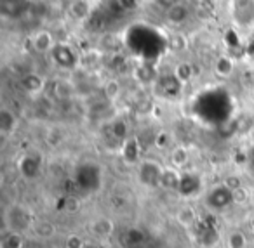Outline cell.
Here are the masks:
<instances>
[{"mask_svg": "<svg viewBox=\"0 0 254 248\" xmlns=\"http://www.w3.org/2000/svg\"><path fill=\"white\" fill-rule=\"evenodd\" d=\"M176 220H178V224H180V226L185 227V229H190V227L197 222V212H195L190 205H185V206H181V208L178 210Z\"/></svg>", "mask_w": 254, "mask_h": 248, "instance_id": "14", "label": "cell"}, {"mask_svg": "<svg viewBox=\"0 0 254 248\" xmlns=\"http://www.w3.org/2000/svg\"><path fill=\"white\" fill-rule=\"evenodd\" d=\"M63 206H64V210H66V212L77 213L78 210H80L82 205H80V199H78L77 196H66V198H64Z\"/></svg>", "mask_w": 254, "mask_h": 248, "instance_id": "27", "label": "cell"}, {"mask_svg": "<svg viewBox=\"0 0 254 248\" xmlns=\"http://www.w3.org/2000/svg\"><path fill=\"white\" fill-rule=\"evenodd\" d=\"M23 245H25V240H23L21 233L11 231V233L5 234V236L2 238L0 248H23Z\"/></svg>", "mask_w": 254, "mask_h": 248, "instance_id": "19", "label": "cell"}, {"mask_svg": "<svg viewBox=\"0 0 254 248\" xmlns=\"http://www.w3.org/2000/svg\"><path fill=\"white\" fill-rule=\"evenodd\" d=\"M33 231L39 238H53L54 233H56V227H54L53 222L49 220H39V222L33 226Z\"/></svg>", "mask_w": 254, "mask_h": 248, "instance_id": "21", "label": "cell"}, {"mask_svg": "<svg viewBox=\"0 0 254 248\" xmlns=\"http://www.w3.org/2000/svg\"><path fill=\"white\" fill-rule=\"evenodd\" d=\"M228 248H247V238L242 231H232L226 238Z\"/></svg>", "mask_w": 254, "mask_h": 248, "instance_id": "22", "label": "cell"}, {"mask_svg": "<svg viewBox=\"0 0 254 248\" xmlns=\"http://www.w3.org/2000/svg\"><path fill=\"white\" fill-rule=\"evenodd\" d=\"M167 144V134H159V137L155 139V146L157 148H164Z\"/></svg>", "mask_w": 254, "mask_h": 248, "instance_id": "29", "label": "cell"}, {"mask_svg": "<svg viewBox=\"0 0 254 248\" xmlns=\"http://www.w3.org/2000/svg\"><path fill=\"white\" fill-rule=\"evenodd\" d=\"M181 177L183 175L180 174V170L174 167H167L164 168L162 172V177H160V188L162 189H180V184H181Z\"/></svg>", "mask_w": 254, "mask_h": 248, "instance_id": "9", "label": "cell"}, {"mask_svg": "<svg viewBox=\"0 0 254 248\" xmlns=\"http://www.w3.org/2000/svg\"><path fill=\"white\" fill-rule=\"evenodd\" d=\"M223 184H225L226 188L230 189V191H235V189L242 188L244 182H242V179H240L239 175H228V177L223 181Z\"/></svg>", "mask_w": 254, "mask_h": 248, "instance_id": "28", "label": "cell"}, {"mask_svg": "<svg viewBox=\"0 0 254 248\" xmlns=\"http://www.w3.org/2000/svg\"><path fill=\"white\" fill-rule=\"evenodd\" d=\"M232 198H233V203H235V205H247L251 199V193L246 186H242V188L232 191Z\"/></svg>", "mask_w": 254, "mask_h": 248, "instance_id": "25", "label": "cell"}, {"mask_svg": "<svg viewBox=\"0 0 254 248\" xmlns=\"http://www.w3.org/2000/svg\"><path fill=\"white\" fill-rule=\"evenodd\" d=\"M103 92H105L108 101H115L120 96V92H122V84H120L117 78H110V80H106L105 87H103Z\"/></svg>", "mask_w": 254, "mask_h": 248, "instance_id": "20", "label": "cell"}, {"mask_svg": "<svg viewBox=\"0 0 254 248\" xmlns=\"http://www.w3.org/2000/svg\"><path fill=\"white\" fill-rule=\"evenodd\" d=\"M188 16H190V9L187 7L185 4H169V9L166 11V19L173 25H180V23L187 21Z\"/></svg>", "mask_w": 254, "mask_h": 248, "instance_id": "8", "label": "cell"}, {"mask_svg": "<svg viewBox=\"0 0 254 248\" xmlns=\"http://www.w3.org/2000/svg\"><path fill=\"white\" fill-rule=\"evenodd\" d=\"M21 85L28 94H39L42 92L44 85H46V77L39 73H26L21 78Z\"/></svg>", "mask_w": 254, "mask_h": 248, "instance_id": "10", "label": "cell"}, {"mask_svg": "<svg viewBox=\"0 0 254 248\" xmlns=\"http://www.w3.org/2000/svg\"><path fill=\"white\" fill-rule=\"evenodd\" d=\"M19 167H21V172L26 175V177H35L37 172H39V168H40V160L37 158L33 163H28V158L25 156L21 160V163H19Z\"/></svg>", "mask_w": 254, "mask_h": 248, "instance_id": "24", "label": "cell"}, {"mask_svg": "<svg viewBox=\"0 0 254 248\" xmlns=\"http://www.w3.org/2000/svg\"><path fill=\"white\" fill-rule=\"evenodd\" d=\"M198 184H195V177L191 174H185L183 177H181V184H180V189L178 191L181 193V195L185 196H190L193 195L195 191H197Z\"/></svg>", "mask_w": 254, "mask_h": 248, "instance_id": "23", "label": "cell"}, {"mask_svg": "<svg viewBox=\"0 0 254 248\" xmlns=\"http://www.w3.org/2000/svg\"><path fill=\"white\" fill-rule=\"evenodd\" d=\"M233 7V18L239 25L242 26H249L254 21V2H237L232 4Z\"/></svg>", "mask_w": 254, "mask_h": 248, "instance_id": "5", "label": "cell"}, {"mask_svg": "<svg viewBox=\"0 0 254 248\" xmlns=\"http://www.w3.org/2000/svg\"><path fill=\"white\" fill-rule=\"evenodd\" d=\"M51 54H53L54 63L60 68H64V70H71V68H75V64H77V56H75L73 50L68 46H64V44H58Z\"/></svg>", "mask_w": 254, "mask_h": 248, "instance_id": "4", "label": "cell"}, {"mask_svg": "<svg viewBox=\"0 0 254 248\" xmlns=\"http://www.w3.org/2000/svg\"><path fill=\"white\" fill-rule=\"evenodd\" d=\"M16 123H18V116L14 115V111H11L5 106L0 109V132H2V136H9L16 129Z\"/></svg>", "mask_w": 254, "mask_h": 248, "instance_id": "12", "label": "cell"}, {"mask_svg": "<svg viewBox=\"0 0 254 248\" xmlns=\"http://www.w3.org/2000/svg\"><path fill=\"white\" fill-rule=\"evenodd\" d=\"M198 243L204 248H216L221 243V234H219V231L214 226H207L198 234Z\"/></svg>", "mask_w": 254, "mask_h": 248, "instance_id": "11", "label": "cell"}, {"mask_svg": "<svg viewBox=\"0 0 254 248\" xmlns=\"http://www.w3.org/2000/svg\"><path fill=\"white\" fill-rule=\"evenodd\" d=\"M171 163H173L174 168H183L185 165L188 163V160H190V154H188L187 148L183 146H176L173 151H171Z\"/></svg>", "mask_w": 254, "mask_h": 248, "instance_id": "17", "label": "cell"}, {"mask_svg": "<svg viewBox=\"0 0 254 248\" xmlns=\"http://www.w3.org/2000/svg\"><path fill=\"white\" fill-rule=\"evenodd\" d=\"M164 168L160 167L159 163L152 160H146L139 165V172L138 177L139 182L145 186H155V188H160V177H162Z\"/></svg>", "mask_w": 254, "mask_h": 248, "instance_id": "2", "label": "cell"}, {"mask_svg": "<svg viewBox=\"0 0 254 248\" xmlns=\"http://www.w3.org/2000/svg\"><path fill=\"white\" fill-rule=\"evenodd\" d=\"M191 77H193V68H191L190 63H180L174 68V78H176L180 84L190 82Z\"/></svg>", "mask_w": 254, "mask_h": 248, "instance_id": "18", "label": "cell"}, {"mask_svg": "<svg viewBox=\"0 0 254 248\" xmlns=\"http://www.w3.org/2000/svg\"><path fill=\"white\" fill-rule=\"evenodd\" d=\"M214 68L219 77H232L233 71H235V61L230 56H221V57H218Z\"/></svg>", "mask_w": 254, "mask_h": 248, "instance_id": "15", "label": "cell"}, {"mask_svg": "<svg viewBox=\"0 0 254 248\" xmlns=\"http://www.w3.org/2000/svg\"><path fill=\"white\" fill-rule=\"evenodd\" d=\"M32 46L37 52H53L58 44H56V40H54L53 33L47 32V30H40V32H37L35 35H33Z\"/></svg>", "mask_w": 254, "mask_h": 248, "instance_id": "6", "label": "cell"}, {"mask_svg": "<svg viewBox=\"0 0 254 248\" xmlns=\"http://www.w3.org/2000/svg\"><path fill=\"white\" fill-rule=\"evenodd\" d=\"M167 47L173 52H185L188 49V39L183 33H171L167 37Z\"/></svg>", "mask_w": 254, "mask_h": 248, "instance_id": "16", "label": "cell"}, {"mask_svg": "<svg viewBox=\"0 0 254 248\" xmlns=\"http://www.w3.org/2000/svg\"><path fill=\"white\" fill-rule=\"evenodd\" d=\"M98 4L91 2V0H73L68 4V12L75 21H85L91 18V14L96 11Z\"/></svg>", "mask_w": 254, "mask_h": 248, "instance_id": "3", "label": "cell"}, {"mask_svg": "<svg viewBox=\"0 0 254 248\" xmlns=\"http://www.w3.org/2000/svg\"><path fill=\"white\" fill-rule=\"evenodd\" d=\"M85 241L84 238L80 236V234L77 233H71L66 236V241H64V248H84L85 247Z\"/></svg>", "mask_w": 254, "mask_h": 248, "instance_id": "26", "label": "cell"}, {"mask_svg": "<svg viewBox=\"0 0 254 248\" xmlns=\"http://www.w3.org/2000/svg\"><path fill=\"white\" fill-rule=\"evenodd\" d=\"M75 94V85L68 78H60L53 84V96L58 101H68Z\"/></svg>", "mask_w": 254, "mask_h": 248, "instance_id": "7", "label": "cell"}, {"mask_svg": "<svg viewBox=\"0 0 254 248\" xmlns=\"http://www.w3.org/2000/svg\"><path fill=\"white\" fill-rule=\"evenodd\" d=\"M233 203L232 191L226 188L225 184H218L214 188L209 189V193L205 195V205L214 212H221V210L228 208Z\"/></svg>", "mask_w": 254, "mask_h": 248, "instance_id": "1", "label": "cell"}, {"mask_svg": "<svg viewBox=\"0 0 254 248\" xmlns=\"http://www.w3.org/2000/svg\"><path fill=\"white\" fill-rule=\"evenodd\" d=\"M115 231V224L108 217H99L92 222V233L99 238H110Z\"/></svg>", "mask_w": 254, "mask_h": 248, "instance_id": "13", "label": "cell"}]
</instances>
